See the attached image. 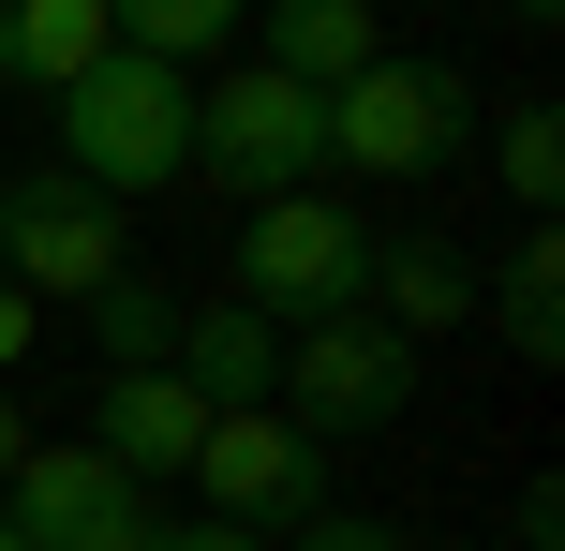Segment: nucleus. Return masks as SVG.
<instances>
[{"label": "nucleus", "instance_id": "nucleus-1", "mask_svg": "<svg viewBox=\"0 0 565 551\" xmlns=\"http://www.w3.org/2000/svg\"><path fill=\"white\" fill-rule=\"evenodd\" d=\"M60 105V165L89 179V194H164V179H194V75L179 60H149V45H105L89 75H60L45 89Z\"/></svg>", "mask_w": 565, "mask_h": 551}, {"label": "nucleus", "instance_id": "nucleus-2", "mask_svg": "<svg viewBox=\"0 0 565 551\" xmlns=\"http://www.w3.org/2000/svg\"><path fill=\"white\" fill-rule=\"evenodd\" d=\"M417 373H431V343H402L372 298H342V314H298L282 328V373H268V403L298 417V433H387L402 403H417Z\"/></svg>", "mask_w": 565, "mask_h": 551}, {"label": "nucleus", "instance_id": "nucleus-3", "mask_svg": "<svg viewBox=\"0 0 565 551\" xmlns=\"http://www.w3.org/2000/svg\"><path fill=\"white\" fill-rule=\"evenodd\" d=\"M461 149H477V89H461L447 60L372 45L358 75L328 89V165H358V179H447Z\"/></svg>", "mask_w": 565, "mask_h": 551}, {"label": "nucleus", "instance_id": "nucleus-4", "mask_svg": "<svg viewBox=\"0 0 565 551\" xmlns=\"http://www.w3.org/2000/svg\"><path fill=\"white\" fill-rule=\"evenodd\" d=\"M194 179H224L238 209L328 179V89H298L282 60H238L224 89H194Z\"/></svg>", "mask_w": 565, "mask_h": 551}, {"label": "nucleus", "instance_id": "nucleus-5", "mask_svg": "<svg viewBox=\"0 0 565 551\" xmlns=\"http://www.w3.org/2000/svg\"><path fill=\"white\" fill-rule=\"evenodd\" d=\"M194 507L209 522H238V537H298L312 507H328V433H298L282 403H209V433H194Z\"/></svg>", "mask_w": 565, "mask_h": 551}, {"label": "nucleus", "instance_id": "nucleus-6", "mask_svg": "<svg viewBox=\"0 0 565 551\" xmlns=\"http://www.w3.org/2000/svg\"><path fill=\"white\" fill-rule=\"evenodd\" d=\"M372 284V224L328 194V179H298V194H254V224H238V298L254 314H342V298Z\"/></svg>", "mask_w": 565, "mask_h": 551}, {"label": "nucleus", "instance_id": "nucleus-7", "mask_svg": "<svg viewBox=\"0 0 565 551\" xmlns=\"http://www.w3.org/2000/svg\"><path fill=\"white\" fill-rule=\"evenodd\" d=\"M0 522H15L30 551H149V522H164V507H149V477H119L105 447H45L30 433V463L0 477Z\"/></svg>", "mask_w": 565, "mask_h": 551}, {"label": "nucleus", "instance_id": "nucleus-8", "mask_svg": "<svg viewBox=\"0 0 565 551\" xmlns=\"http://www.w3.org/2000/svg\"><path fill=\"white\" fill-rule=\"evenodd\" d=\"M0 268H15L30 298H89L105 268H135V239H119V194H89L75 165L0 179Z\"/></svg>", "mask_w": 565, "mask_h": 551}, {"label": "nucleus", "instance_id": "nucleus-9", "mask_svg": "<svg viewBox=\"0 0 565 551\" xmlns=\"http://www.w3.org/2000/svg\"><path fill=\"white\" fill-rule=\"evenodd\" d=\"M209 433V388L194 373H105V417H89V447H105L119 477H179Z\"/></svg>", "mask_w": 565, "mask_h": 551}, {"label": "nucleus", "instance_id": "nucleus-10", "mask_svg": "<svg viewBox=\"0 0 565 551\" xmlns=\"http://www.w3.org/2000/svg\"><path fill=\"white\" fill-rule=\"evenodd\" d=\"M372 314L402 328V343H447L461 314H477V254H447V239H372Z\"/></svg>", "mask_w": 565, "mask_h": 551}, {"label": "nucleus", "instance_id": "nucleus-11", "mask_svg": "<svg viewBox=\"0 0 565 551\" xmlns=\"http://www.w3.org/2000/svg\"><path fill=\"white\" fill-rule=\"evenodd\" d=\"M164 373H194L209 403H268V373H282V314L209 298V314H179V358H164Z\"/></svg>", "mask_w": 565, "mask_h": 551}, {"label": "nucleus", "instance_id": "nucleus-12", "mask_svg": "<svg viewBox=\"0 0 565 551\" xmlns=\"http://www.w3.org/2000/svg\"><path fill=\"white\" fill-rule=\"evenodd\" d=\"M491 343L507 358H565V224H521L507 239V268H491Z\"/></svg>", "mask_w": 565, "mask_h": 551}, {"label": "nucleus", "instance_id": "nucleus-13", "mask_svg": "<svg viewBox=\"0 0 565 551\" xmlns=\"http://www.w3.org/2000/svg\"><path fill=\"white\" fill-rule=\"evenodd\" d=\"M254 30H268L254 60H282L298 89H342L372 45H387V30H372V0H254Z\"/></svg>", "mask_w": 565, "mask_h": 551}, {"label": "nucleus", "instance_id": "nucleus-14", "mask_svg": "<svg viewBox=\"0 0 565 551\" xmlns=\"http://www.w3.org/2000/svg\"><path fill=\"white\" fill-rule=\"evenodd\" d=\"M119 30H105V0H0V89H60V75H89Z\"/></svg>", "mask_w": 565, "mask_h": 551}, {"label": "nucleus", "instance_id": "nucleus-15", "mask_svg": "<svg viewBox=\"0 0 565 551\" xmlns=\"http://www.w3.org/2000/svg\"><path fill=\"white\" fill-rule=\"evenodd\" d=\"M89 343H105V373H164L179 358V298L149 284V268H105V284H89Z\"/></svg>", "mask_w": 565, "mask_h": 551}, {"label": "nucleus", "instance_id": "nucleus-16", "mask_svg": "<svg viewBox=\"0 0 565 551\" xmlns=\"http://www.w3.org/2000/svg\"><path fill=\"white\" fill-rule=\"evenodd\" d=\"M491 179H507V209H521V224H551V194H565V105H551V89L491 119Z\"/></svg>", "mask_w": 565, "mask_h": 551}, {"label": "nucleus", "instance_id": "nucleus-17", "mask_svg": "<svg viewBox=\"0 0 565 551\" xmlns=\"http://www.w3.org/2000/svg\"><path fill=\"white\" fill-rule=\"evenodd\" d=\"M238 15H254V0H105V30H119V45L179 60V75H194V60H224V45H238Z\"/></svg>", "mask_w": 565, "mask_h": 551}, {"label": "nucleus", "instance_id": "nucleus-18", "mask_svg": "<svg viewBox=\"0 0 565 551\" xmlns=\"http://www.w3.org/2000/svg\"><path fill=\"white\" fill-rule=\"evenodd\" d=\"M282 551H417V537H402V522H372V507H312Z\"/></svg>", "mask_w": 565, "mask_h": 551}, {"label": "nucleus", "instance_id": "nucleus-19", "mask_svg": "<svg viewBox=\"0 0 565 551\" xmlns=\"http://www.w3.org/2000/svg\"><path fill=\"white\" fill-rule=\"evenodd\" d=\"M149 551H268V537H238V522H209V507H194V522H149Z\"/></svg>", "mask_w": 565, "mask_h": 551}, {"label": "nucleus", "instance_id": "nucleus-20", "mask_svg": "<svg viewBox=\"0 0 565 551\" xmlns=\"http://www.w3.org/2000/svg\"><path fill=\"white\" fill-rule=\"evenodd\" d=\"M30 328H45V298H30L15 268H0V373H15V358H30Z\"/></svg>", "mask_w": 565, "mask_h": 551}, {"label": "nucleus", "instance_id": "nucleus-21", "mask_svg": "<svg viewBox=\"0 0 565 551\" xmlns=\"http://www.w3.org/2000/svg\"><path fill=\"white\" fill-rule=\"evenodd\" d=\"M521 551H565V492H551V477L521 492Z\"/></svg>", "mask_w": 565, "mask_h": 551}, {"label": "nucleus", "instance_id": "nucleus-22", "mask_svg": "<svg viewBox=\"0 0 565 551\" xmlns=\"http://www.w3.org/2000/svg\"><path fill=\"white\" fill-rule=\"evenodd\" d=\"M30 463V417H15V373H0V477Z\"/></svg>", "mask_w": 565, "mask_h": 551}, {"label": "nucleus", "instance_id": "nucleus-23", "mask_svg": "<svg viewBox=\"0 0 565 551\" xmlns=\"http://www.w3.org/2000/svg\"><path fill=\"white\" fill-rule=\"evenodd\" d=\"M0 551H30V537H15V522H0Z\"/></svg>", "mask_w": 565, "mask_h": 551}]
</instances>
